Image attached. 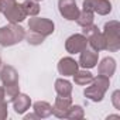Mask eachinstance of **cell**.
<instances>
[{
    "label": "cell",
    "mask_w": 120,
    "mask_h": 120,
    "mask_svg": "<svg viewBox=\"0 0 120 120\" xmlns=\"http://www.w3.org/2000/svg\"><path fill=\"white\" fill-rule=\"evenodd\" d=\"M26 37V30L19 26L10 23L9 26L0 27V45L2 47H11L21 42Z\"/></svg>",
    "instance_id": "obj_1"
},
{
    "label": "cell",
    "mask_w": 120,
    "mask_h": 120,
    "mask_svg": "<svg viewBox=\"0 0 120 120\" xmlns=\"http://www.w3.org/2000/svg\"><path fill=\"white\" fill-rule=\"evenodd\" d=\"M103 38L106 44V51L116 52L120 49V23L117 20H110L103 27Z\"/></svg>",
    "instance_id": "obj_2"
},
{
    "label": "cell",
    "mask_w": 120,
    "mask_h": 120,
    "mask_svg": "<svg viewBox=\"0 0 120 120\" xmlns=\"http://www.w3.org/2000/svg\"><path fill=\"white\" fill-rule=\"evenodd\" d=\"M109 86H110V78L99 75L98 78H93L89 86L83 90V95L92 102H102Z\"/></svg>",
    "instance_id": "obj_3"
},
{
    "label": "cell",
    "mask_w": 120,
    "mask_h": 120,
    "mask_svg": "<svg viewBox=\"0 0 120 120\" xmlns=\"http://www.w3.org/2000/svg\"><path fill=\"white\" fill-rule=\"evenodd\" d=\"M82 34L86 37L88 40V44L92 47L93 51L99 52V51H103L106 48V44H105V38H103V34L100 33V30L98 28V26L95 24H90V26H86L83 27L82 30Z\"/></svg>",
    "instance_id": "obj_4"
},
{
    "label": "cell",
    "mask_w": 120,
    "mask_h": 120,
    "mask_svg": "<svg viewBox=\"0 0 120 120\" xmlns=\"http://www.w3.org/2000/svg\"><path fill=\"white\" fill-rule=\"evenodd\" d=\"M55 30V24L52 20L49 19H44V17H33L28 20V31L37 33L42 37H48L54 33Z\"/></svg>",
    "instance_id": "obj_5"
},
{
    "label": "cell",
    "mask_w": 120,
    "mask_h": 120,
    "mask_svg": "<svg viewBox=\"0 0 120 120\" xmlns=\"http://www.w3.org/2000/svg\"><path fill=\"white\" fill-rule=\"evenodd\" d=\"M58 10L59 14L68 21H75L79 14V9L75 0H58Z\"/></svg>",
    "instance_id": "obj_6"
},
{
    "label": "cell",
    "mask_w": 120,
    "mask_h": 120,
    "mask_svg": "<svg viewBox=\"0 0 120 120\" xmlns=\"http://www.w3.org/2000/svg\"><path fill=\"white\" fill-rule=\"evenodd\" d=\"M88 47V40L83 34H74L67 38L65 41V49L69 54H79Z\"/></svg>",
    "instance_id": "obj_7"
},
{
    "label": "cell",
    "mask_w": 120,
    "mask_h": 120,
    "mask_svg": "<svg viewBox=\"0 0 120 120\" xmlns=\"http://www.w3.org/2000/svg\"><path fill=\"white\" fill-rule=\"evenodd\" d=\"M83 10H90L99 16H107L112 11V3L109 0H83Z\"/></svg>",
    "instance_id": "obj_8"
},
{
    "label": "cell",
    "mask_w": 120,
    "mask_h": 120,
    "mask_svg": "<svg viewBox=\"0 0 120 120\" xmlns=\"http://www.w3.org/2000/svg\"><path fill=\"white\" fill-rule=\"evenodd\" d=\"M72 105V98L71 96H58L55 98L54 106H52V114L58 119H65L68 109Z\"/></svg>",
    "instance_id": "obj_9"
},
{
    "label": "cell",
    "mask_w": 120,
    "mask_h": 120,
    "mask_svg": "<svg viewBox=\"0 0 120 120\" xmlns=\"http://www.w3.org/2000/svg\"><path fill=\"white\" fill-rule=\"evenodd\" d=\"M98 61H99V52H96L93 49L85 48L83 51L79 52V61H78V64L83 69H92V68H95L96 64H98Z\"/></svg>",
    "instance_id": "obj_10"
},
{
    "label": "cell",
    "mask_w": 120,
    "mask_h": 120,
    "mask_svg": "<svg viewBox=\"0 0 120 120\" xmlns=\"http://www.w3.org/2000/svg\"><path fill=\"white\" fill-rule=\"evenodd\" d=\"M56 68H58V72L64 76H74V74L79 69V64L71 56H64L59 59Z\"/></svg>",
    "instance_id": "obj_11"
},
{
    "label": "cell",
    "mask_w": 120,
    "mask_h": 120,
    "mask_svg": "<svg viewBox=\"0 0 120 120\" xmlns=\"http://www.w3.org/2000/svg\"><path fill=\"white\" fill-rule=\"evenodd\" d=\"M0 81H2L3 86H9V85H14L19 83V74L17 71L10 67V65H4L0 71Z\"/></svg>",
    "instance_id": "obj_12"
},
{
    "label": "cell",
    "mask_w": 120,
    "mask_h": 120,
    "mask_svg": "<svg viewBox=\"0 0 120 120\" xmlns=\"http://www.w3.org/2000/svg\"><path fill=\"white\" fill-rule=\"evenodd\" d=\"M11 102H13V109L17 114H24L31 106V99L26 93H19Z\"/></svg>",
    "instance_id": "obj_13"
},
{
    "label": "cell",
    "mask_w": 120,
    "mask_h": 120,
    "mask_svg": "<svg viewBox=\"0 0 120 120\" xmlns=\"http://www.w3.org/2000/svg\"><path fill=\"white\" fill-rule=\"evenodd\" d=\"M99 75H103V76H107V78H112L116 72V59L112 58V56H106L103 58L100 64H99Z\"/></svg>",
    "instance_id": "obj_14"
},
{
    "label": "cell",
    "mask_w": 120,
    "mask_h": 120,
    "mask_svg": "<svg viewBox=\"0 0 120 120\" xmlns=\"http://www.w3.org/2000/svg\"><path fill=\"white\" fill-rule=\"evenodd\" d=\"M33 109H34V113L38 116V119H47L52 114V106L48 102H44V100L35 102L33 105Z\"/></svg>",
    "instance_id": "obj_15"
},
{
    "label": "cell",
    "mask_w": 120,
    "mask_h": 120,
    "mask_svg": "<svg viewBox=\"0 0 120 120\" xmlns=\"http://www.w3.org/2000/svg\"><path fill=\"white\" fill-rule=\"evenodd\" d=\"M55 92L58 93V96H71V93H72V83L68 79L58 78L55 81Z\"/></svg>",
    "instance_id": "obj_16"
},
{
    "label": "cell",
    "mask_w": 120,
    "mask_h": 120,
    "mask_svg": "<svg viewBox=\"0 0 120 120\" xmlns=\"http://www.w3.org/2000/svg\"><path fill=\"white\" fill-rule=\"evenodd\" d=\"M74 81H75V83L79 85V86H88V85L93 81V75H92L89 71H86V69H82V71L78 69V71L74 74Z\"/></svg>",
    "instance_id": "obj_17"
},
{
    "label": "cell",
    "mask_w": 120,
    "mask_h": 120,
    "mask_svg": "<svg viewBox=\"0 0 120 120\" xmlns=\"http://www.w3.org/2000/svg\"><path fill=\"white\" fill-rule=\"evenodd\" d=\"M21 7H23L26 16H30V17H34L40 13V4L37 0H24L21 3Z\"/></svg>",
    "instance_id": "obj_18"
},
{
    "label": "cell",
    "mask_w": 120,
    "mask_h": 120,
    "mask_svg": "<svg viewBox=\"0 0 120 120\" xmlns=\"http://www.w3.org/2000/svg\"><path fill=\"white\" fill-rule=\"evenodd\" d=\"M93 19H95V13H93V11H90V10H83V9H82V11H79V14H78V17H76L75 21H76L81 27H86V26L93 24Z\"/></svg>",
    "instance_id": "obj_19"
},
{
    "label": "cell",
    "mask_w": 120,
    "mask_h": 120,
    "mask_svg": "<svg viewBox=\"0 0 120 120\" xmlns=\"http://www.w3.org/2000/svg\"><path fill=\"white\" fill-rule=\"evenodd\" d=\"M83 116H85V112H83V107L82 106H79V105H71V107L67 112L65 119L81 120V119H83Z\"/></svg>",
    "instance_id": "obj_20"
},
{
    "label": "cell",
    "mask_w": 120,
    "mask_h": 120,
    "mask_svg": "<svg viewBox=\"0 0 120 120\" xmlns=\"http://www.w3.org/2000/svg\"><path fill=\"white\" fill-rule=\"evenodd\" d=\"M19 93H20V86H19V83L4 86V99H7V102H9V100L11 102Z\"/></svg>",
    "instance_id": "obj_21"
},
{
    "label": "cell",
    "mask_w": 120,
    "mask_h": 120,
    "mask_svg": "<svg viewBox=\"0 0 120 120\" xmlns=\"http://www.w3.org/2000/svg\"><path fill=\"white\" fill-rule=\"evenodd\" d=\"M24 38L27 40V42H28L30 45H40V44H42L44 40H45V37H42V35H40V34H37V33H33V31L26 33V37H24Z\"/></svg>",
    "instance_id": "obj_22"
},
{
    "label": "cell",
    "mask_w": 120,
    "mask_h": 120,
    "mask_svg": "<svg viewBox=\"0 0 120 120\" xmlns=\"http://www.w3.org/2000/svg\"><path fill=\"white\" fill-rule=\"evenodd\" d=\"M16 4H17V0H0V13L6 16Z\"/></svg>",
    "instance_id": "obj_23"
},
{
    "label": "cell",
    "mask_w": 120,
    "mask_h": 120,
    "mask_svg": "<svg viewBox=\"0 0 120 120\" xmlns=\"http://www.w3.org/2000/svg\"><path fill=\"white\" fill-rule=\"evenodd\" d=\"M9 116V107L6 100H0V120H4Z\"/></svg>",
    "instance_id": "obj_24"
},
{
    "label": "cell",
    "mask_w": 120,
    "mask_h": 120,
    "mask_svg": "<svg viewBox=\"0 0 120 120\" xmlns=\"http://www.w3.org/2000/svg\"><path fill=\"white\" fill-rule=\"evenodd\" d=\"M112 103L116 109H120V90H114L112 95Z\"/></svg>",
    "instance_id": "obj_25"
},
{
    "label": "cell",
    "mask_w": 120,
    "mask_h": 120,
    "mask_svg": "<svg viewBox=\"0 0 120 120\" xmlns=\"http://www.w3.org/2000/svg\"><path fill=\"white\" fill-rule=\"evenodd\" d=\"M0 100H4V88L0 86Z\"/></svg>",
    "instance_id": "obj_26"
},
{
    "label": "cell",
    "mask_w": 120,
    "mask_h": 120,
    "mask_svg": "<svg viewBox=\"0 0 120 120\" xmlns=\"http://www.w3.org/2000/svg\"><path fill=\"white\" fill-rule=\"evenodd\" d=\"M107 119H119V114H110L107 116Z\"/></svg>",
    "instance_id": "obj_27"
},
{
    "label": "cell",
    "mask_w": 120,
    "mask_h": 120,
    "mask_svg": "<svg viewBox=\"0 0 120 120\" xmlns=\"http://www.w3.org/2000/svg\"><path fill=\"white\" fill-rule=\"evenodd\" d=\"M0 67H2V58H0Z\"/></svg>",
    "instance_id": "obj_28"
},
{
    "label": "cell",
    "mask_w": 120,
    "mask_h": 120,
    "mask_svg": "<svg viewBox=\"0 0 120 120\" xmlns=\"http://www.w3.org/2000/svg\"><path fill=\"white\" fill-rule=\"evenodd\" d=\"M37 2H40V0H37Z\"/></svg>",
    "instance_id": "obj_29"
}]
</instances>
